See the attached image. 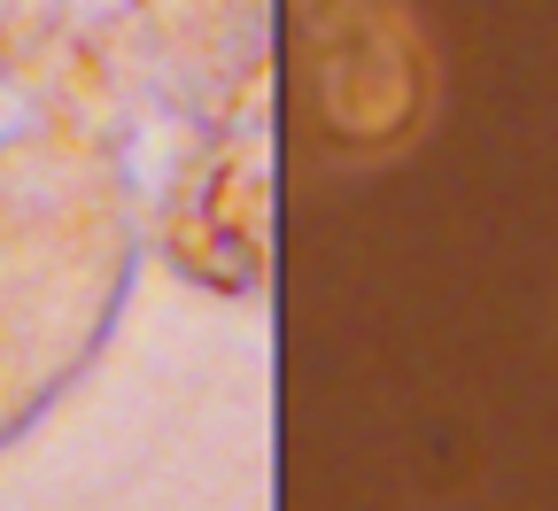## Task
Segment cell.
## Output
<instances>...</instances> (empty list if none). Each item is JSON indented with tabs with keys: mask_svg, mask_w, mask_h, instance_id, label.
<instances>
[{
	"mask_svg": "<svg viewBox=\"0 0 558 511\" xmlns=\"http://www.w3.org/2000/svg\"><path fill=\"white\" fill-rule=\"evenodd\" d=\"M140 279V194L117 139L0 132V450L86 380Z\"/></svg>",
	"mask_w": 558,
	"mask_h": 511,
	"instance_id": "1",
	"label": "cell"
},
{
	"mask_svg": "<svg viewBox=\"0 0 558 511\" xmlns=\"http://www.w3.org/2000/svg\"><path fill=\"white\" fill-rule=\"evenodd\" d=\"M303 54L333 156H396L427 132L442 70L403 0H303Z\"/></svg>",
	"mask_w": 558,
	"mask_h": 511,
	"instance_id": "2",
	"label": "cell"
},
{
	"mask_svg": "<svg viewBox=\"0 0 558 511\" xmlns=\"http://www.w3.org/2000/svg\"><path fill=\"white\" fill-rule=\"evenodd\" d=\"M117 32L132 78L186 132L271 117V0H132Z\"/></svg>",
	"mask_w": 558,
	"mask_h": 511,
	"instance_id": "3",
	"label": "cell"
},
{
	"mask_svg": "<svg viewBox=\"0 0 558 511\" xmlns=\"http://www.w3.org/2000/svg\"><path fill=\"white\" fill-rule=\"evenodd\" d=\"M156 248L209 295H256L271 264V117L186 132L156 194Z\"/></svg>",
	"mask_w": 558,
	"mask_h": 511,
	"instance_id": "4",
	"label": "cell"
}]
</instances>
